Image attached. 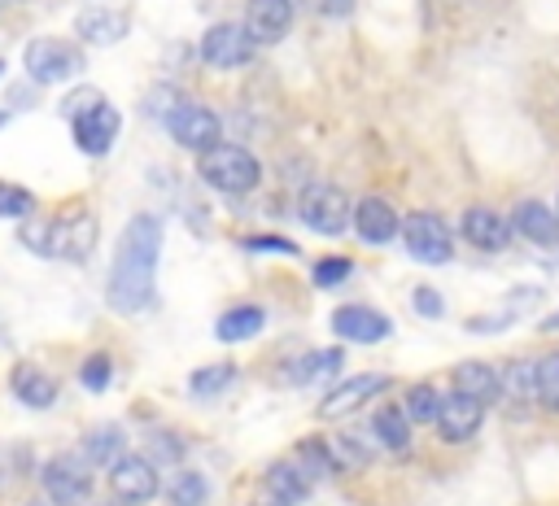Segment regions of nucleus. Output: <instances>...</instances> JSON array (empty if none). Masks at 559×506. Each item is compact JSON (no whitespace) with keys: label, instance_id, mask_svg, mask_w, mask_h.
<instances>
[{"label":"nucleus","instance_id":"1","mask_svg":"<svg viewBox=\"0 0 559 506\" xmlns=\"http://www.w3.org/2000/svg\"><path fill=\"white\" fill-rule=\"evenodd\" d=\"M157 253H162V218L135 214L122 227L114 266H109V310L118 314H140L153 301V275H157Z\"/></svg>","mask_w":559,"mask_h":506},{"label":"nucleus","instance_id":"2","mask_svg":"<svg viewBox=\"0 0 559 506\" xmlns=\"http://www.w3.org/2000/svg\"><path fill=\"white\" fill-rule=\"evenodd\" d=\"M197 170H201V179H205L214 192H223V196H249V192L258 188V179H262L258 157H253L249 148L223 144V140L197 157Z\"/></svg>","mask_w":559,"mask_h":506},{"label":"nucleus","instance_id":"3","mask_svg":"<svg viewBox=\"0 0 559 506\" xmlns=\"http://www.w3.org/2000/svg\"><path fill=\"white\" fill-rule=\"evenodd\" d=\"M22 65H26V74H31L35 83H70V79L83 74L87 57H83V48H74L70 39H48V35H39V39L26 44Z\"/></svg>","mask_w":559,"mask_h":506},{"label":"nucleus","instance_id":"4","mask_svg":"<svg viewBox=\"0 0 559 506\" xmlns=\"http://www.w3.org/2000/svg\"><path fill=\"white\" fill-rule=\"evenodd\" d=\"M301 222L310 227V231H319V236H341L345 227H349V196L336 188V183H310L306 192H301Z\"/></svg>","mask_w":559,"mask_h":506},{"label":"nucleus","instance_id":"5","mask_svg":"<svg viewBox=\"0 0 559 506\" xmlns=\"http://www.w3.org/2000/svg\"><path fill=\"white\" fill-rule=\"evenodd\" d=\"M402 244H406V253H411L415 262L441 266V262L454 257V236H450V227H445L437 214H428V209H419V214H411V218L402 222Z\"/></svg>","mask_w":559,"mask_h":506},{"label":"nucleus","instance_id":"6","mask_svg":"<svg viewBox=\"0 0 559 506\" xmlns=\"http://www.w3.org/2000/svg\"><path fill=\"white\" fill-rule=\"evenodd\" d=\"M166 131L175 135V144L205 153V148H214V144H218L223 122H218V113H214V109H205V105L175 100V105H170V113H166Z\"/></svg>","mask_w":559,"mask_h":506},{"label":"nucleus","instance_id":"7","mask_svg":"<svg viewBox=\"0 0 559 506\" xmlns=\"http://www.w3.org/2000/svg\"><path fill=\"white\" fill-rule=\"evenodd\" d=\"M44 493L52 497V506H83L92 497V467L74 454H57L52 462H44Z\"/></svg>","mask_w":559,"mask_h":506},{"label":"nucleus","instance_id":"8","mask_svg":"<svg viewBox=\"0 0 559 506\" xmlns=\"http://www.w3.org/2000/svg\"><path fill=\"white\" fill-rule=\"evenodd\" d=\"M197 52H201V61L214 65V70H236V65H245V61L258 52V44L245 35L240 22H214V26L201 35Z\"/></svg>","mask_w":559,"mask_h":506},{"label":"nucleus","instance_id":"9","mask_svg":"<svg viewBox=\"0 0 559 506\" xmlns=\"http://www.w3.org/2000/svg\"><path fill=\"white\" fill-rule=\"evenodd\" d=\"M70 126H74V144H79V153H87V157H105V153L114 148L118 131H122V113H118L109 100H96L92 109H83L79 118H70Z\"/></svg>","mask_w":559,"mask_h":506},{"label":"nucleus","instance_id":"10","mask_svg":"<svg viewBox=\"0 0 559 506\" xmlns=\"http://www.w3.org/2000/svg\"><path fill=\"white\" fill-rule=\"evenodd\" d=\"M480 419H485V406L472 401V397H463V393L454 388V393H441V410H437L432 423H437L441 441L459 445V441H472V436L480 432Z\"/></svg>","mask_w":559,"mask_h":506},{"label":"nucleus","instance_id":"11","mask_svg":"<svg viewBox=\"0 0 559 506\" xmlns=\"http://www.w3.org/2000/svg\"><path fill=\"white\" fill-rule=\"evenodd\" d=\"M240 26H245V35H249L258 48L280 44V39L288 35V26H293V0H249Z\"/></svg>","mask_w":559,"mask_h":506},{"label":"nucleus","instance_id":"12","mask_svg":"<svg viewBox=\"0 0 559 506\" xmlns=\"http://www.w3.org/2000/svg\"><path fill=\"white\" fill-rule=\"evenodd\" d=\"M109 484H114V493H118L127 506H140V502H148V497L157 493V471H153V462L140 458V454H122V458L109 467Z\"/></svg>","mask_w":559,"mask_h":506},{"label":"nucleus","instance_id":"13","mask_svg":"<svg viewBox=\"0 0 559 506\" xmlns=\"http://www.w3.org/2000/svg\"><path fill=\"white\" fill-rule=\"evenodd\" d=\"M328 323H332V332L341 340H354V345H376V340H384L393 332V323L371 305H341V310H332Z\"/></svg>","mask_w":559,"mask_h":506},{"label":"nucleus","instance_id":"14","mask_svg":"<svg viewBox=\"0 0 559 506\" xmlns=\"http://www.w3.org/2000/svg\"><path fill=\"white\" fill-rule=\"evenodd\" d=\"M380 388H389V375H354V380L336 384V388L319 401V419H345V414H354L358 406H367Z\"/></svg>","mask_w":559,"mask_h":506},{"label":"nucleus","instance_id":"15","mask_svg":"<svg viewBox=\"0 0 559 506\" xmlns=\"http://www.w3.org/2000/svg\"><path fill=\"white\" fill-rule=\"evenodd\" d=\"M131 31V17H127V9H114V4H92V9H83L79 17H74V35L83 39V44H118L122 35Z\"/></svg>","mask_w":559,"mask_h":506},{"label":"nucleus","instance_id":"16","mask_svg":"<svg viewBox=\"0 0 559 506\" xmlns=\"http://www.w3.org/2000/svg\"><path fill=\"white\" fill-rule=\"evenodd\" d=\"M349 222H354V231H358L362 244H389L397 236V227H402L397 222V209L389 201H380V196H362L358 209L349 214Z\"/></svg>","mask_w":559,"mask_h":506},{"label":"nucleus","instance_id":"17","mask_svg":"<svg viewBox=\"0 0 559 506\" xmlns=\"http://www.w3.org/2000/svg\"><path fill=\"white\" fill-rule=\"evenodd\" d=\"M262 493H266V506H301L310 497V480L301 475V467L293 458H280L266 467Z\"/></svg>","mask_w":559,"mask_h":506},{"label":"nucleus","instance_id":"18","mask_svg":"<svg viewBox=\"0 0 559 506\" xmlns=\"http://www.w3.org/2000/svg\"><path fill=\"white\" fill-rule=\"evenodd\" d=\"M463 236H467L476 249L498 253V249H507V240H511V218H502V214L489 209V205H472V209L463 214Z\"/></svg>","mask_w":559,"mask_h":506},{"label":"nucleus","instance_id":"19","mask_svg":"<svg viewBox=\"0 0 559 506\" xmlns=\"http://www.w3.org/2000/svg\"><path fill=\"white\" fill-rule=\"evenodd\" d=\"M511 231H520L533 244H559V214L546 201H520L511 214Z\"/></svg>","mask_w":559,"mask_h":506},{"label":"nucleus","instance_id":"20","mask_svg":"<svg viewBox=\"0 0 559 506\" xmlns=\"http://www.w3.org/2000/svg\"><path fill=\"white\" fill-rule=\"evenodd\" d=\"M9 388H13V397H17L22 406H31V410H48V406L57 401V380H52L48 371H39L35 362L13 366Z\"/></svg>","mask_w":559,"mask_h":506},{"label":"nucleus","instance_id":"21","mask_svg":"<svg viewBox=\"0 0 559 506\" xmlns=\"http://www.w3.org/2000/svg\"><path fill=\"white\" fill-rule=\"evenodd\" d=\"M454 388L480 406H493L502 401V384H498V371H489L485 362H459L454 366Z\"/></svg>","mask_w":559,"mask_h":506},{"label":"nucleus","instance_id":"22","mask_svg":"<svg viewBox=\"0 0 559 506\" xmlns=\"http://www.w3.org/2000/svg\"><path fill=\"white\" fill-rule=\"evenodd\" d=\"M262 327H266V310L262 305H231L227 314H218L214 336L223 345H240V340H253Z\"/></svg>","mask_w":559,"mask_h":506},{"label":"nucleus","instance_id":"23","mask_svg":"<svg viewBox=\"0 0 559 506\" xmlns=\"http://www.w3.org/2000/svg\"><path fill=\"white\" fill-rule=\"evenodd\" d=\"M96 244V218L92 214H79V218H66L57 222V257H74L83 262Z\"/></svg>","mask_w":559,"mask_h":506},{"label":"nucleus","instance_id":"24","mask_svg":"<svg viewBox=\"0 0 559 506\" xmlns=\"http://www.w3.org/2000/svg\"><path fill=\"white\" fill-rule=\"evenodd\" d=\"M371 432H376V441H380L384 449H393V454H406V449H411V419H406L402 406H380L376 419H371Z\"/></svg>","mask_w":559,"mask_h":506},{"label":"nucleus","instance_id":"25","mask_svg":"<svg viewBox=\"0 0 559 506\" xmlns=\"http://www.w3.org/2000/svg\"><path fill=\"white\" fill-rule=\"evenodd\" d=\"M79 458L87 462V467H114L118 458H122V427H92L87 436H83V445H79Z\"/></svg>","mask_w":559,"mask_h":506},{"label":"nucleus","instance_id":"26","mask_svg":"<svg viewBox=\"0 0 559 506\" xmlns=\"http://www.w3.org/2000/svg\"><path fill=\"white\" fill-rule=\"evenodd\" d=\"M341 362H345V353H341V349H319V353H306V358L288 362L284 380L306 384V380H319V375H336V371H341Z\"/></svg>","mask_w":559,"mask_h":506},{"label":"nucleus","instance_id":"27","mask_svg":"<svg viewBox=\"0 0 559 506\" xmlns=\"http://www.w3.org/2000/svg\"><path fill=\"white\" fill-rule=\"evenodd\" d=\"M498 384H502V397H511V401H533L537 362H528V358H515V362H507V371L498 375Z\"/></svg>","mask_w":559,"mask_h":506},{"label":"nucleus","instance_id":"28","mask_svg":"<svg viewBox=\"0 0 559 506\" xmlns=\"http://www.w3.org/2000/svg\"><path fill=\"white\" fill-rule=\"evenodd\" d=\"M17 240L31 249V253H39V257H57V222L52 218H22V227H17Z\"/></svg>","mask_w":559,"mask_h":506},{"label":"nucleus","instance_id":"29","mask_svg":"<svg viewBox=\"0 0 559 506\" xmlns=\"http://www.w3.org/2000/svg\"><path fill=\"white\" fill-rule=\"evenodd\" d=\"M231 380H236V366H231V362L197 366V371L188 375V393H197V397H214V393H223Z\"/></svg>","mask_w":559,"mask_h":506},{"label":"nucleus","instance_id":"30","mask_svg":"<svg viewBox=\"0 0 559 506\" xmlns=\"http://www.w3.org/2000/svg\"><path fill=\"white\" fill-rule=\"evenodd\" d=\"M293 462L301 467V475L314 484V480H323L336 462H332V454H328V441H301L297 445V454H293Z\"/></svg>","mask_w":559,"mask_h":506},{"label":"nucleus","instance_id":"31","mask_svg":"<svg viewBox=\"0 0 559 506\" xmlns=\"http://www.w3.org/2000/svg\"><path fill=\"white\" fill-rule=\"evenodd\" d=\"M170 502H175V506H205V502H210L205 475H201V471H179V475L170 480Z\"/></svg>","mask_w":559,"mask_h":506},{"label":"nucleus","instance_id":"32","mask_svg":"<svg viewBox=\"0 0 559 506\" xmlns=\"http://www.w3.org/2000/svg\"><path fill=\"white\" fill-rule=\"evenodd\" d=\"M533 401H542L546 410H559V353H546L537 362V384H533Z\"/></svg>","mask_w":559,"mask_h":506},{"label":"nucleus","instance_id":"33","mask_svg":"<svg viewBox=\"0 0 559 506\" xmlns=\"http://www.w3.org/2000/svg\"><path fill=\"white\" fill-rule=\"evenodd\" d=\"M437 410H441V388L415 384V388L406 393V419H411V423H432Z\"/></svg>","mask_w":559,"mask_h":506},{"label":"nucleus","instance_id":"34","mask_svg":"<svg viewBox=\"0 0 559 506\" xmlns=\"http://www.w3.org/2000/svg\"><path fill=\"white\" fill-rule=\"evenodd\" d=\"M31 209H35V196L26 188L0 179V218H26Z\"/></svg>","mask_w":559,"mask_h":506},{"label":"nucleus","instance_id":"35","mask_svg":"<svg viewBox=\"0 0 559 506\" xmlns=\"http://www.w3.org/2000/svg\"><path fill=\"white\" fill-rule=\"evenodd\" d=\"M349 270L354 266L345 257H323V262H314V288H336L349 279Z\"/></svg>","mask_w":559,"mask_h":506},{"label":"nucleus","instance_id":"36","mask_svg":"<svg viewBox=\"0 0 559 506\" xmlns=\"http://www.w3.org/2000/svg\"><path fill=\"white\" fill-rule=\"evenodd\" d=\"M79 380H83V388L100 393V388L109 384V358H105V353H92V358L79 366Z\"/></svg>","mask_w":559,"mask_h":506},{"label":"nucleus","instance_id":"37","mask_svg":"<svg viewBox=\"0 0 559 506\" xmlns=\"http://www.w3.org/2000/svg\"><path fill=\"white\" fill-rule=\"evenodd\" d=\"M96 100H105V96H100L96 87H87V83H83V87H74V92L61 100V113H66V118H79V113H83V109H92Z\"/></svg>","mask_w":559,"mask_h":506},{"label":"nucleus","instance_id":"38","mask_svg":"<svg viewBox=\"0 0 559 506\" xmlns=\"http://www.w3.org/2000/svg\"><path fill=\"white\" fill-rule=\"evenodd\" d=\"M415 310H419L424 318H441V314H445V301H441V292H437V288L419 284V288H415Z\"/></svg>","mask_w":559,"mask_h":506},{"label":"nucleus","instance_id":"39","mask_svg":"<svg viewBox=\"0 0 559 506\" xmlns=\"http://www.w3.org/2000/svg\"><path fill=\"white\" fill-rule=\"evenodd\" d=\"M245 249H253V253H262V249H275V253H297V244H293V240H280V236H249V240H245Z\"/></svg>","mask_w":559,"mask_h":506},{"label":"nucleus","instance_id":"40","mask_svg":"<svg viewBox=\"0 0 559 506\" xmlns=\"http://www.w3.org/2000/svg\"><path fill=\"white\" fill-rule=\"evenodd\" d=\"M319 4H323L328 17H345V13H354V0H319Z\"/></svg>","mask_w":559,"mask_h":506},{"label":"nucleus","instance_id":"41","mask_svg":"<svg viewBox=\"0 0 559 506\" xmlns=\"http://www.w3.org/2000/svg\"><path fill=\"white\" fill-rule=\"evenodd\" d=\"M31 506H44V502H31Z\"/></svg>","mask_w":559,"mask_h":506},{"label":"nucleus","instance_id":"42","mask_svg":"<svg viewBox=\"0 0 559 506\" xmlns=\"http://www.w3.org/2000/svg\"><path fill=\"white\" fill-rule=\"evenodd\" d=\"M0 70H4V65H0Z\"/></svg>","mask_w":559,"mask_h":506},{"label":"nucleus","instance_id":"43","mask_svg":"<svg viewBox=\"0 0 559 506\" xmlns=\"http://www.w3.org/2000/svg\"><path fill=\"white\" fill-rule=\"evenodd\" d=\"M258 506H262V502H258Z\"/></svg>","mask_w":559,"mask_h":506}]
</instances>
